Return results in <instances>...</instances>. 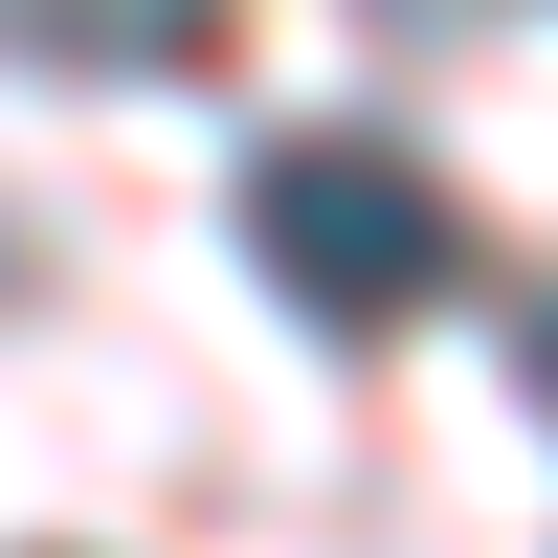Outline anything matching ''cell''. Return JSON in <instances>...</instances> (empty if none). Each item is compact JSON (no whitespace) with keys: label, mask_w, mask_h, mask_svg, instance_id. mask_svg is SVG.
<instances>
[{"label":"cell","mask_w":558,"mask_h":558,"mask_svg":"<svg viewBox=\"0 0 558 558\" xmlns=\"http://www.w3.org/2000/svg\"><path fill=\"white\" fill-rule=\"evenodd\" d=\"M536 380H558V291H536Z\"/></svg>","instance_id":"obj_3"},{"label":"cell","mask_w":558,"mask_h":558,"mask_svg":"<svg viewBox=\"0 0 558 558\" xmlns=\"http://www.w3.org/2000/svg\"><path fill=\"white\" fill-rule=\"evenodd\" d=\"M0 45H45V68H202L223 0H0Z\"/></svg>","instance_id":"obj_2"},{"label":"cell","mask_w":558,"mask_h":558,"mask_svg":"<svg viewBox=\"0 0 558 558\" xmlns=\"http://www.w3.org/2000/svg\"><path fill=\"white\" fill-rule=\"evenodd\" d=\"M246 246H268V291L313 336H402V313H447L470 223H447V179L402 134H268L246 157Z\"/></svg>","instance_id":"obj_1"}]
</instances>
